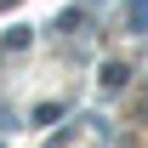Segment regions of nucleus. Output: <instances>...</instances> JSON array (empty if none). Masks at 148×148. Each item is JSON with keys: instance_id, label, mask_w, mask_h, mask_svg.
<instances>
[{"instance_id": "nucleus-1", "label": "nucleus", "mask_w": 148, "mask_h": 148, "mask_svg": "<svg viewBox=\"0 0 148 148\" xmlns=\"http://www.w3.org/2000/svg\"><path fill=\"white\" fill-rule=\"evenodd\" d=\"M125 23H131V34H143V29H148V0H131V6H125Z\"/></svg>"}, {"instance_id": "nucleus-2", "label": "nucleus", "mask_w": 148, "mask_h": 148, "mask_svg": "<svg viewBox=\"0 0 148 148\" xmlns=\"http://www.w3.org/2000/svg\"><path fill=\"white\" fill-rule=\"evenodd\" d=\"M103 86H108V91H120V86H125V69H120V63H114V69H103Z\"/></svg>"}]
</instances>
